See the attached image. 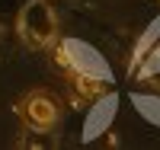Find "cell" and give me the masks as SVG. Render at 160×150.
Wrapping results in <instances>:
<instances>
[{
	"mask_svg": "<svg viewBox=\"0 0 160 150\" xmlns=\"http://www.w3.org/2000/svg\"><path fill=\"white\" fill-rule=\"evenodd\" d=\"M16 115L22 118V125L35 134H48L58 128L61 121V102L51 96L48 90H29L16 102Z\"/></svg>",
	"mask_w": 160,
	"mask_h": 150,
	"instance_id": "7a4b0ae2",
	"label": "cell"
},
{
	"mask_svg": "<svg viewBox=\"0 0 160 150\" xmlns=\"http://www.w3.org/2000/svg\"><path fill=\"white\" fill-rule=\"evenodd\" d=\"M77 90L83 93L87 99H93V96H99V93H102L106 86L99 83V80H90V77H77Z\"/></svg>",
	"mask_w": 160,
	"mask_h": 150,
	"instance_id": "3957f363",
	"label": "cell"
},
{
	"mask_svg": "<svg viewBox=\"0 0 160 150\" xmlns=\"http://www.w3.org/2000/svg\"><path fill=\"white\" fill-rule=\"evenodd\" d=\"M16 35L26 48L32 51H45V48H55L58 38H61V22H58V13L51 7V0H29L22 3L16 13Z\"/></svg>",
	"mask_w": 160,
	"mask_h": 150,
	"instance_id": "6da1fadb",
	"label": "cell"
}]
</instances>
